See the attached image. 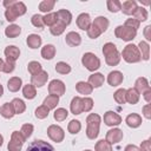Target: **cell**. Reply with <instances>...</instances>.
I'll return each mask as SVG.
<instances>
[{"label":"cell","mask_w":151,"mask_h":151,"mask_svg":"<svg viewBox=\"0 0 151 151\" xmlns=\"http://www.w3.org/2000/svg\"><path fill=\"white\" fill-rule=\"evenodd\" d=\"M100 122H101V118H100V116L97 114V113H91V114L87 116V118H86V124H87V127H86V136H87V138L94 139V138L98 137Z\"/></svg>","instance_id":"1"},{"label":"cell","mask_w":151,"mask_h":151,"mask_svg":"<svg viewBox=\"0 0 151 151\" xmlns=\"http://www.w3.org/2000/svg\"><path fill=\"white\" fill-rule=\"evenodd\" d=\"M27 8L26 5L22 1H14V4L12 6H9L8 8H6L5 11V17L7 21H15L18 17L24 15L26 13Z\"/></svg>","instance_id":"2"},{"label":"cell","mask_w":151,"mask_h":151,"mask_svg":"<svg viewBox=\"0 0 151 151\" xmlns=\"http://www.w3.org/2000/svg\"><path fill=\"white\" fill-rule=\"evenodd\" d=\"M122 57L126 63H130V64L138 63L142 59L138 47L136 45H133V44H129V45H126L124 47V50L122 52Z\"/></svg>","instance_id":"3"},{"label":"cell","mask_w":151,"mask_h":151,"mask_svg":"<svg viewBox=\"0 0 151 151\" xmlns=\"http://www.w3.org/2000/svg\"><path fill=\"white\" fill-rule=\"evenodd\" d=\"M81 63L91 72H93V71H96V70H98L100 67V60H99V58L96 54L91 53V52L84 53V55L81 58Z\"/></svg>","instance_id":"4"},{"label":"cell","mask_w":151,"mask_h":151,"mask_svg":"<svg viewBox=\"0 0 151 151\" xmlns=\"http://www.w3.org/2000/svg\"><path fill=\"white\" fill-rule=\"evenodd\" d=\"M114 35L124 41H131L136 38L137 35V31L126 27V26H117L114 29Z\"/></svg>","instance_id":"5"},{"label":"cell","mask_w":151,"mask_h":151,"mask_svg":"<svg viewBox=\"0 0 151 151\" xmlns=\"http://www.w3.org/2000/svg\"><path fill=\"white\" fill-rule=\"evenodd\" d=\"M25 138L22 137V134L19 131H13L12 136H11V140L7 145L8 151H20L24 143H25Z\"/></svg>","instance_id":"6"},{"label":"cell","mask_w":151,"mask_h":151,"mask_svg":"<svg viewBox=\"0 0 151 151\" xmlns=\"http://www.w3.org/2000/svg\"><path fill=\"white\" fill-rule=\"evenodd\" d=\"M26 151H55V150L50 143L40 139H35L28 145Z\"/></svg>","instance_id":"7"},{"label":"cell","mask_w":151,"mask_h":151,"mask_svg":"<svg viewBox=\"0 0 151 151\" xmlns=\"http://www.w3.org/2000/svg\"><path fill=\"white\" fill-rule=\"evenodd\" d=\"M47 134H48V137H50L53 142H55V143L63 142V139H64V137H65L64 130H63L60 126H58V125H50V126L47 127Z\"/></svg>","instance_id":"8"},{"label":"cell","mask_w":151,"mask_h":151,"mask_svg":"<svg viewBox=\"0 0 151 151\" xmlns=\"http://www.w3.org/2000/svg\"><path fill=\"white\" fill-rule=\"evenodd\" d=\"M65 84L61 81V80H58V79H54L48 85V92L50 94H53V96H63L65 93Z\"/></svg>","instance_id":"9"},{"label":"cell","mask_w":151,"mask_h":151,"mask_svg":"<svg viewBox=\"0 0 151 151\" xmlns=\"http://www.w3.org/2000/svg\"><path fill=\"white\" fill-rule=\"evenodd\" d=\"M123 139V131L120 130V129H111V130H109L107 131V133H106V142H109L111 145L112 144H117V143H119L120 140Z\"/></svg>","instance_id":"10"},{"label":"cell","mask_w":151,"mask_h":151,"mask_svg":"<svg viewBox=\"0 0 151 151\" xmlns=\"http://www.w3.org/2000/svg\"><path fill=\"white\" fill-rule=\"evenodd\" d=\"M104 123L107 126H116L122 123V117L113 111H107L104 114Z\"/></svg>","instance_id":"11"},{"label":"cell","mask_w":151,"mask_h":151,"mask_svg":"<svg viewBox=\"0 0 151 151\" xmlns=\"http://www.w3.org/2000/svg\"><path fill=\"white\" fill-rule=\"evenodd\" d=\"M47 79H48V74H47V72L41 70L39 73L32 76V78H31V83H32V85H33L34 87H41V86H44V85L46 84Z\"/></svg>","instance_id":"12"},{"label":"cell","mask_w":151,"mask_h":151,"mask_svg":"<svg viewBox=\"0 0 151 151\" xmlns=\"http://www.w3.org/2000/svg\"><path fill=\"white\" fill-rule=\"evenodd\" d=\"M91 24H92L91 22V18H90V15L87 13H81V14L78 15V18H77V26L80 29L87 31L90 28Z\"/></svg>","instance_id":"13"},{"label":"cell","mask_w":151,"mask_h":151,"mask_svg":"<svg viewBox=\"0 0 151 151\" xmlns=\"http://www.w3.org/2000/svg\"><path fill=\"white\" fill-rule=\"evenodd\" d=\"M123 79H124V76L119 71H112L107 76V83L111 86H118V85H120L123 83Z\"/></svg>","instance_id":"14"},{"label":"cell","mask_w":151,"mask_h":151,"mask_svg":"<svg viewBox=\"0 0 151 151\" xmlns=\"http://www.w3.org/2000/svg\"><path fill=\"white\" fill-rule=\"evenodd\" d=\"M57 17H58V22L63 24L64 26H67L71 24L72 20V14L70 11L67 9H59L57 12Z\"/></svg>","instance_id":"15"},{"label":"cell","mask_w":151,"mask_h":151,"mask_svg":"<svg viewBox=\"0 0 151 151\" xmlns=\"http://www.w3.org/2000/svg\"><path fill=\"white\" fill-rule=\"evenodd\" d=\"M137 7H138V6H137V2H136L134 0H126V1H124V2L122 4L120 11H122L124 14H126V15H132Z\"/></svg>","instance_id":"16"},{"label":"cell","mask_w":151,"mask_h":151,"mask_svg":"<svg viewBox=\"0 0 151 151\" xmlns=\"http://www.w3.org/2000/svg\"><path fill=\"white\" fill-rule=\"evenodd\" d=\"M65 41L67 45L72 46V47H76V46H79L80 42H81V38L80 35L77 33V32H68L65 37Z\"/></svg>","instance_id":"17"},{"label":"cell","mask_w":151,"mask_h":151,"mask_svg":"<svg viewBox=\"0 0 151 151\" xmlns=\"http://www.w3.org/2000/svg\"><path fill=\"white\" fill-rule=\"evenodd\" d=\"M92 25L96 26V28H97L100 33H104V32L107 29V27H109V20H107V18H105V17H97V18L94 19V21L92 22Z\"/></svg>","instance_id":"18"},{"label":"cell","mask_w":151,"mask_h":151,"mask_svg":"<svg viewBox=\"0 0 151 151\" xmlns=\"http://www.w3.org/2000/svg\"><path fill=\"white\" fill-rule=\"evenodd\" d=\"M4 52H5L6 58H7V59H11V60H13V61H15V60L19 58V55H20V50H19L17 46H13V45L7 46Z\"/></svg>","instance_id":"19"},{"label":"cell","mask_w":151,"mask_h":151,"mask_svg":"<svg viewBox=\"0 0 151 151\" xmlns=\"http://www.w3.org/2000/svg\"><path fill=\"white\" fill-rule=\"evenodd\" d=\"M105 57V61H106V64L107 65H110V66H116V65H118L119 64V61H120V53L118 52V50L117 51H114V52H111V53H109V54H106V55H104Z\"/></svg>","instance_id":"20"},{"label":"cell","mask_w":151,"mask_h":151,"mask_svg":"<svg viewBox=\"0 0 151 151\" xmlns=\"http://www.w3.org/2000/svg\"><path fill=\"white\" fill-rule=\"evenodd\" d=\"M125 122H126L127 126H130L132 129H136L142 124V117L139 114H137V113H131V114H129L126 117Z\"/></svg>","instance_id":"21"},{"label":"cell","mask_w":151,"mask_h":151,"mask_svg":"<svg viewBox=\"0 0 151 151\" xmlns=\"http://www.w3.org/2000/svg\"><path fill=\"white\" fill-rule=\"evenodd\" d=\"M104 76L101 73H93L88 77V84L92 87H100L104 84Z\"/></svg>","instance_id":"22"},{"label":"cell","mask_w":151,"mask_h":151,"mask_svg":"<svg viewBox=\"0 0 151 151\" xmlns=\"http://www.w3.org/2000/svg\"><path fill=\"white\" fill-rule=\"evenodd\" d=\"M125 98H126V101H127V103L134 105V104H137V103L139 101V92H138L136 88L131 87V88L126 90Z\"/></svg>","instance_id":"23"},{"label":"cell","mask_w":151,"mask_h":151,"mask_svg":"<svg viewBox=\"0 0 151 151\" xmlns=\"http://www.w3.org/2000/svg\"><path fill=\"white\" fill-rule=\"evenodd\" d=\"M0 114H1L4 118H6V119L12 118V117L15 114L12 103H5V104L0 107Z\"/></svg>","instance_id":"24"},{"label":"cell","mask_w":151,"mask_h":151,"mask_svg":"<svg viewBox=\"0 0 151 151\" xmlns=\"http://www.w3.org/2000/svg\"><path fill=\"white\" fill-rule=\"evenodd\" d=\"M55 55V47L51 44L48 45H45L42 48H41V57L46 60H51L53 59V57Z\"/></svg>","instance_id":"25"},{"label":"cell","mask_w":151,"mask_h":151,"mask_svg":"<svg viewBox=\"0 0 151 151\" xmlns=\"http://www.w3.org/2000/svg\"><path fill=\"white\" fill-rule=\"evenodd\" d=\"M133 88H136L139 93L145 92L146 90H149V88H150V85H149L147 79H146V78H144V77L138 78V79L136 80V83H134V87H133Z\"/></svg>","instance_id":"26"},{"label":"cell","mask_w":151,"mask_h":151,"mask_svg":"<svg viewBox=\"0 0 151 151\" xmlns=\"http://www.w3.org/2000/svg\"><path fill=\"white\" fill-rule=\"evenodd\" d=\"M76 90L80 93V94H91L92 91H93V87L88 84V83H85V81H78L76 84Z\"/></svg>","instance_id":"27"},{"label":"cell","mask_w":151,"mask_h":151,"mask_svg":"<svg viewBox=\"0 0 151 151\" xmlns=\"http://www.w3.org/2000/svg\"><path fill=\"white\" fill-rule=\"evenodd\" d=\"M21 85H22V81H21V79H20L19 77H12V78L7 81V87H8V90H9L11 92H17V91H19L20 87H21Z\"/></svg>","instance_id":"28"},{"label":"cell","mask_w":151,"mask_h":151,"mask_svg":"<svg viewBox=\"0 0 151 151\" xmlns=\"http://www.w3.org/2000/svg\"><path fill=\"white\" fill-rule=\"evenodd\" d=\"M71 112L73 114H80L83 112V105H81V98L74 97L71 101Z\"/></svg>","instance_id":"29"},{"label":"cell","mask_w":151,"mask_h":151,"mask_svg":"<svg viewBox=\"0 0 151 151\" xmlns=\"http://www.w3.org/2000/svg\"><path fill=\"white\" fill-rule=\"evenodd\" d=\"M138 47H139L138 50H139V53H140V58L144 59V60H149V58H150V45L146 41H140Z\"/></svg>","instance_id":"30"},{"label":"cell","mask_w":151,"mask_h":151,"mask_svg":"<svg viewBox=\"0 0 151 151\" xmlns=\"http://www.w3.org/2000/svg\"><path fill=\"white\" fill-rule=\"evenodd\" d=\"M27 45L29 48H38L41 45V38L38 34H29L27 37Z\"/></svg>","instance_id":"31"},{"label":"cell","mask_w":151,"mask_h":151,"mask_svg":"<svg viewBox=\"0 0 151 151\" xmlns=\"http://www.w3.org/2000/svg\"><path fill=\"white\" fill-rule=\"evenodd\" d=\"M132 15H133V19L138 20L139 22L147 20V11L144 7H137Z\"/></svg>","instance_id":"32"},{"label":"cell","mask_w":151,"mask_h":151,"mask_svg":"<svg viewBox=\"0 0 151 151\" xmlns=\"http://www.w3.org/2000/svg\"><path fill=\"white\" fill-rule=\"evenodd\" d=\"M20 32H21V28H20V26H18V25H9L8 27H6V29H5V34H6V37H8V38H15V37H18L19 34H20Z\"/></svg>","instance_id":"33"},{"label":"cell","mask_w":151,"mask_h":151,"mask_svg":"<svg viewBox=\"0 0 151 151\" xmlns=\"http://www.w3.org/2000/svg\"><path fill=\"white\" fill-rule=\"evenodd\" d=\"M22 94L26 99H33L35 96H37V91H35V87L32 85V84H27L24 86L22 88Z\"/></svg>","instance_id":"34"},{"label":"cell","mask_w":151,"mask_h":151,"mask_svg":"<svg viewBox=\"0 0 151 151\" xmlns=\"http://www.w3.org/2000/svg\"><path fill=\"white\" fill-rule=\"evenodd\" d=\"M58 103H59V97H58V96L50 94V96H47V97L44 99V105H45V106H47L50 110H51V109L57 107Z\"/></svg>","instance_id":"35"},{"label":"cell","mask_w":151,"mask_h":151,"mask_svg":"<svg viewBox=\"0 0 151 151\" xmlns=\"http://www.w3.org/2000/svg\"><path fill=\"white\" fill-rule=\"evenodd\" d=\"M12 105H13V109H14L15 114H20V113H22V112L26 110L25 103H24L21 99H19V98H14V99L12 100Z\"/></svg>","instance_id":"36"},{"label":"cell","mask_w":151,"mask_h":151,"mask_svg":"<svg viewBox=\"0 0 151 151\" xmlns=\"http://www.w3.org/2000/svg\"><path fill=\"white\" fill-rule=\"evenodd\" d=\"M42 21H44V25H47L50 27H52L53 25L57 24L58 21V17H57V12L54 13H47L45 17H42Z\"/></svg>","instance_id":"37"},{"label":"cell","mask_w":151,"mask_h":151,"mask_svg":"<svg viewBox=\"0 0 151 151\" xmlns=\"http://www.w3.org/2000/svg\"><path fill=\"white\" fill-rule=\"evenodd\" d=\"M54 5H55L54 0H44L39 4V9H40V12L48 13V12H51V9H53Z\"/></svg>","instance_id":"38"},{"label":"cell","mask_w":151,"mask_h":151,"mask_svg":"<svg viewBox=\"0 0 151 151\" xmlns=\"http://www.w3.org/2000/svg\"><path fill=\"white\" fill-rule=\"evenodd\" d=\"M106 5H107V9L112 13H117L122 8V2L118 0H107Z\"/></svg>","instance_id":"39"},{"label":"cell","mask_w":151,"mask_h":151,"mask_svg":"<svg viewBox=\"0 0 151 151\" xmlns=\"http://www.w3.org/2000/svg\"><path fill=\"white\" fill-rule=\"evenodd\" d=\"M55 71L60 74H67L71 72V66L64 61H59L55 64Z\"/></svg>","instance_id":"40"},{"label":"cell","mask_w":151,"mask_h":151,"mask_svg":"<svg viewBox=\"0 0 151 151\" xmlns=\"http://www.w3.org/2000/svg\"><path fill=\"white\" fill-rule=\"evenodd\" d=\"M125 94H126V90H125V88H119V90H117V91L114 92L113 98H114V100H116L118 104H125V103H126Z\"/></svg>","instance_id":"41"},{"label":"cell","mask_w":151,"mask_h":151,"mask_svg":"<svg viewBox=\"0 0 151 151\" xmlns=\"http://www.w3.org/2000/svg\"><path fill=\"white\" fill-rule=\"evenodd\" d=\"M67 116H68L67 110H66V109H63V107L57 109V110L54 111V114H53V117H54V119H55L57 122H63V120H65V119L67 118Z\"/></svg>","instance_id":"42"},{"label":"cell","mask_w":151,"mask_h":151,"mask_svg":"<svg viewBox=\"0 0 151 151\" xmlns=\"http://www.w3.org/2000/svg\"><path fill=\"white\" fill-rule=\"evenodd\" d=\"M94 150L96 151H112V145L109 142L101 139V140L97 142V144L94 146Z\"/></svg>","instance_id":"43"},{"label":"cell","mask_w":151,"mask_h":151,"mask_svg":"<svg viewBox=\"0 0 151 151\" xmlns=\"http://www.w3.org/2000/svg\"><path fill=\"white\" fill-rule=\"evenodd\" d=\"M80 129H81V124H80V122H79V120L73 119V120H71V122L68 123L67 130H68V132H70V133H72V134L78 133V132L80 131Z\"/></svg>","instance_id":"44"},{"label":"cell","mask_w":151,"mask_h":151,"mask_svg":"<svg viewBox=\"0 0 151 151\" xmlns=\"http://www.w3.org/2000/svg\"><path fill=\"white\" fill-rule=\"evenodd\" d=\"M48 112H50V109L45 105H41L39 107H37L35 110V117L38 119H45L47 116H48Z\"/></svg>","instance_id":"45"},{"label":"cell","mask_w":151,"mask_h":151,"mask_svg":"<svg viewBox=\"0 0 151 151\" xmlns=\"http://www.w3.org/2000/svg\"><path fill=\"white\" fill-rule=\"evenodd\" d=\"M27 68H28V72L32 76H34V74H37V73H39L41 71V65L38 61H31V63H28Z\"/></svg>","instance_id":"46"},{"label":"cell","mask_w":151,"mask_h":151,"mask_svg":"<svg viewBox=\"0 0 151 151\" xmlns=\"http://www.w3.org/2000/svg\"><path fill=\"white\" fill-rule=\"evenodd\" d=\"M33 125L32 124H24L22 126H21V130H20V133L22 134V137L25 138V139H27L28 137H31V134H32V132H33Z\"/></svg>","instance_id":"47"},{"label":"cell","mask_w":151,"mask_h":151,"mask_svg":"<svg viewBox=\"0 0 151 151\" xmlns=\"http://www.w3.org/2000/svg\"><path fill=\"white\" fill-rule=\"evenodd\" d=\"M81 105H83V112H88L92 110L93 107V100L92 98L90 97H85V98H81Z\"/></svg>","instance_id":"48"},{"label":"cell","mask_w":151,"mask_h":151,"mask_svg":"<svg viewBox=\"0 0 151 151\" xmlns=\"http://www.w3.org/2000/svg\"><path fill=\"white\" fill-rule=\"evenodd\" d=\"M65 27H66V26H64L63 24H60V22H58V21H57V24H55V25H53V26L50 28V31H51V33H52L53 35H55V37H57V35H60V34L65 31Z\"/></svg>","instance_id":"49"},{"label":"cell","mask_w":151,"mask_h":151,"mask_svg":"<svg viewBox=\"0 0 151 151\" xmlns=\"http://www.w3.org/2000/svg\"><path fill=\"white\" fill-rule=\"evenodd\" d=\"M14 68H15V61H13V60L6 58V61H5V64H4V70H2V72H5V73H11V72L14 71Z\"/></svg>","instance_id":"50"},{"label":"cell","mask_w":151,"mask_h":151,"mask_svg":"<svg viewBox=\"0 0 151 151\" xmlns=\"http://www.w3.org/2000/svg\"><path fill=\"white\" fill-rule=\"evenodd\" d=\"M31 22L33 26L38 27V28H42L44 27V21H42V17L39 14H34L31 19Z\"/></svg>","instance_id":"51"},{"label":"cell","mask_w":151,"mask_h":151,"mask_svg":"<svg viewBox=\"0 0 151 151\" xmlns=\"http://www.w3.org/2000/svg\"><path fill=\"white\" fill-rule=\"evenodd\" d=\"M139 25H140V22H139L138 20H136V19H133V18H130V19H126V21H125V25H124V26L130 27V28H132V29L137 31V29L139 28Z\"/></svg>","instance_id":"52"},{"label":"cell","mask_w":151,"mask_h":151,"mask_svg":"<svg viewBox=\"0 0 151 151\" xmlns=\"http://www.w3.org/2000/svg\"><path fill=\"white\" fill-rule=\"evenodd\" d=\"M114 51H117V47H116V45L113 42H106L103 46V54L104 55H106V54H109L111 52H114Z\"/></svg>","instance_id":"53"},{"label":"cell","mask_w":151,"mask_h":151,"mask_svg":"<svg viewBox=\"0 0 151 151\" xmlns=\"http://www.w3.org/2000/svg\"><path fill=\"white\" fill-rule=\"evenodd\" d=\"M140 151H151V139H146L140 144Z\"/></svg>","instance_id":"54"},{"label":"cell","mask_w":151,"mask_h":151,"mask_svg":"<svg viewBox=\"0 0 151 151\" xmlns=\"http://www.w3.org/2000/svg\"><path fill=\"white\" fill-rule=\"evenodd\" d=\"M143 114L146 119L151 118V105L150 104H146V105L143 106Z\"/></svg>","instance_id":"55"},{"label":"cell","mask_w":151,"mask_h":151,"mask_svg":"<svg viewBox=\"0 0 151 151\" xmlns=\"http://www.w3.org/2000/svg\"><path fill=\"white\" fill-rule=\"evenodd\" d=\"M144 37H145V39H146L147 41L151 40V26H150V25L144 28Z\"/></svg>","instance_id":"56"},{"label":"cell","mask_w":151,"mask_h":151,"mask_svg":"<svg viewBox=\"0 0 151 151\" xmlns=\"http://www.w3.org/2000/svg\"><path fill=\"white\" fill-rule=\"evenodd\" d=\"M143 96H144V99L146 100V103H150L151 101V88H149L145 92H143Z\"/></svg>","instance_id":"57"},{"label":"cell","mask_w":151,"mask_h":151,"mask_svg":"<svg viewBox=\"0 0 151 151\" xmlns=\"http://www.w3.org/2000/svg\"><path fill=\"white\" fill-rule=\"evenodd\" d=\"M124 151H140V149L138 146H136V145L130 144V145H126V147L124 149Z\"/></svg>","instance_id":"58"},{"label":"cell","mask_w":151,"mask_h":151,"mask_svg":"<svg viewBox=\"0 0 151 151\" xmlns=\"http://www.w3.org/2000/svg\"><path fill=\"white\" fill-rule=\"evenodd\" d=\"M14 1H15V0H5V1H4V6H5L6 8H8L9 6H12V5L14 4Z\"/></svg>","instance_id":"59"},{"label":"cell","mask_w":151,"mask_h":151,"mask_svg":"<svg viewBox=\"0 0 151 151\" xmlns=\"http://www.w3.org/2000/svg\"><path fill=\"white\" fill-rule=\"evenodd\" d=\"M4 64H5V61L0 58V71H2V70H4Z\"/></svg>","instance_id":"60"},{"label":"cell","mask_w":151,"mask_h":151,"mask_svg":"<svg viewBox=\"0 0 151 151\" xmlns=\"http://www.w3.org/2000/svg\"><path fill=\"white\" fill-rule=\"evenodd\" d=\"M4 94V87H2V85H0V97Z\"/></svg>","instance_id":"61"},{"label":"cell","mask_w":151,"mask_h":151,"mask_svg":"<svg viewBox=\"0 0 151 151\" xmlns=\"http://www.w3.org/2000/svg\"><path fill=\"white\" fill-rule=\"evenodd\" d=\"M2 143H4V137H2L1 134H0V146L2 145Z\"/></svg>","instance_id":"62"},{"label":"cell","mask_w":151,"mask_h":151,"mask_svg":"<svg viewBox=\"0 0 151 151\" xmlns=\"http://www.w3.org/2000/svg\"><path fill=\"white\" fill-rule=\"evenodd\" d=\"M85 151H91V150H85Z\"/></svg>","instance_id":"63"}]
</instances>
